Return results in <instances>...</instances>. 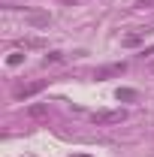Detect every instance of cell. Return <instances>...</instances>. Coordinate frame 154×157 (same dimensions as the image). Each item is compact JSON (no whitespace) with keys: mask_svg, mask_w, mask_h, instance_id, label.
Returning a JSON list of instances; mask_svg holds the SVG:
<instances>
[{"mask_svg":"<svg viewBox=\"0 0 154 157\" xmlns=\"http://www.w3.org/2000/svg\"><path fill=\"white\" fill-rule=\"evenodd\" d=\"M124 118H127V112H124V109H106V112H94V118H91V121H94L97 127H106V124H121Z\"/></svg>","mask_w":154,"mask_h":157,"instance_id":"6da1fadb","label":"cell"},{"mask_svg":"<svg viewBox=\"0 0 154 157\" xmlns=\"http://www.w3.org/2000/svg\"><path fill=\"white\" fill-rule=\"evenodd\" d=\"M124 70H127V63H124V60H121V63H106V67H100V70L94 73V78H109V76H121Z\"/></svg>","mask_w":154,"mask_h":157,"instance_id":"7a4b0ae2","label":"cell"},{"mask_svg":"<svg viewBox=\"0 0 154 157\" xmlns=\"http://www.w3.org/2000/svg\"><path fill=\"white\" fill-rule=\"evenodd\" d=\"M42 88H45V82H30V85H24V88L15 91V97H18V100H27V97H33V94H39Z\"/></svg>","mask_w":154,"mask_h":157,"instance_id":"3957f363","label":"cell"},{"mask_svg":"<svg viewBox=\"0 0 154 157\" xmlns=\"http://www.w3.org/2000/svg\"><path fill=\"white\" fill-rule=\"evenodd\" d=\"M27 115L30 118H48V106H45V103H30V106H27Z\"/></svg>","mask_w":154,"mask_h":157,"instance_id":"277c9868","label":"cell"},{"mask_svg":"<svg viewBox=\"0 0 154 157\" xmlns=\"http://www.w3.org/2000/svg\"><path fill=\"white\" fill-rule=\"evenodd\" d=\"M118 100H121V103H133L136 97H139V94H136L133 88H118V94H115Z\"/></svg>","mask_w":154,"mask_h":157,"instance_id":"5b68a950","label":"cell"},{"mask_svg":"<svg viewBox=\"0 0 154 157\" xmlns=\"http://www.w3.org/2000/svg\"><path fill=\"white\" fill-rule=\"evenodd\" d=\"M21 60H24V52H12V55L6 58V63H9V67H18Z\"/></svg>","mask_w":154,"mask_h":157,"instance_id":"8992f818","label":"cell"},{"mask_svg":"<svg viewBox=\"0 0 154 157\" xmlns=\"http://www.w3.org/2000/svg\"><path fill=\"white\" fill-rule=\"evenodd\" d=\"M60 60H64L60 52H48V55H45V63H60Z\"/></svg>","mask_w":154,"mask_h":157,"instance_id":"52a82bcc","label":"cell"},{"mask_svg":"<svg viewBox=\"0 0 154 157\" xmlns=\"http://www.w3.org/2000/svg\"><path fill=\"white\" fill-rule=\"evenodd\" d=\"M142 42V36L139 33H130V36H124V45H139Z\"/></svg>","mask_w":154,"mask_h":157,"instance_id":"ba28073f","label":"cell"},{"mask_svg":"<svg viewBox=\"0 0 154 157\" xmlns=\"http://www.w3.org/2000/svg\"><path fill=\"white\" fill-rule=\"evenodd\" d=\"M136 6H154V0H136Z\"/></svg>","mask_w":154,"mask_h":157,"instance_id":"9c48e42d","label":"cell"}]
</instances>
